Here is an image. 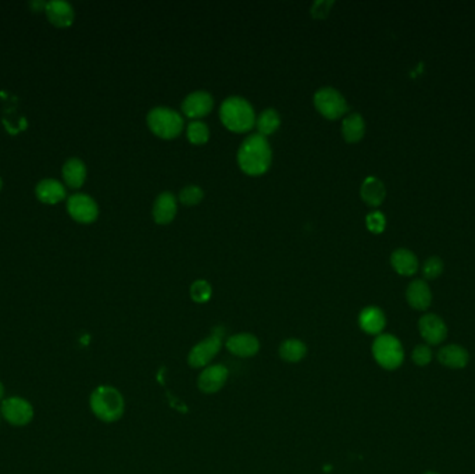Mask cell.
<instances>
[{"label":"cell","instance_id":"cell-25","mask_svg":"<svg viewBox=\"0 0 475 474\" xmlns=\"http://www.w3.org/2000/svg\"><path fill=\"white\" fill-rule=\"evenodd\" d=\"M256 123H257L259 134H262L263 137H267V135L274 134L278 130L281 124V117L276 109H266L259 116Z\"/></svg>","mask_w":475,"mask_h":474},{"label":"cell","instance_id":"cell-24","mask_svg":"<svg viewBox=\"0 0 475 474\" xmlns=\"http://www.w3.org/2000/svg\"><path fill=\"white\" fill-rule=\"evenodd\" d=\"M307 354V347L297 338L285 340L280 347V356L286 363H299Z\"/></svg>","mask_w":475,"mask_h":474},{"label":"cell","instance_id":"cell-27","mask_svg":"<svg viewBox=\"0 0 475 474\" xmlns=\"http://www.w3.org/2000/svg\"><path fill=\"white\" fill-rule=\"evenodd\" d=\"M190 298L197 303H204L211 298V285L206 280H196L190 285Z\"/></svg>","mask_w":475,"mask_h":474},{"label":"cell","instance_id":"cell-35","mask_svg":"<svg viewBox=\"0 0 475 474\" xmlns=\"http://www.w3.org/2000/svg\"><path fill=\"white\" fill-rule=\"evenodd\" d=\"M1 186H3V183H1V179H0V190H1Z\"/></svg>","mask_w":475,"mask_h":474},{"label":"cell","instance_id":"cell-26","mask_svg":"<svg viewBox=\"0 0 475 474\" xmlns=\"http://www.w3.org/2000/svg\"><path fill=\"white\" fill-rule=\"evenodd\" d=\"M187 135L192 144L194 145H200L207 142L208 137H210V130L207 127V124H204L200 120H193L190 121L187 130Z\"/></svg>","mask_w":475,"mask_h":474},{"label":"cell","instance_id":"cell-1","mask_svg":"<svg viewBox=\"0 0 475 474\" xmlns=\"http://www.w3.org/2000/svg\"><path fill=\"white\" fill-rule=\"evenodd\" d=\"M273 159V152L266 137L262 134H252L241 144L238 149L239 167L250 174L259 176L269 170Z\"/></svg>","mask_w":475,"mask_h":474},{"label":"cell","instance_id":"cell-6","mask_svg":"<svg viewBox=\"0 0 475 474\" xmlns=\"http://www.w3.org/2000/svg\"><path fill=\"white\" fill-rule=\"evenodd\" d=\"M0 416L14 427H25L34 420L35 409L28 399L11 395L0 402Z\"/></svg>","mask_w":475,"mask_h":474},{"label":"cell","instance_id":"cell-11","mask_svg":"<svg viewBox=\"0 0 475 474\" xmlns=\"http://www.w3.org/2000/svg\"><path fill=\"white\" fill-rule=\"evenodd\" d=\"M418 328L421 337L430 344V345H438L441 344L448 334L446 324L441 317L437 314H425L418 321Z\"/></svg>","mask_w":475,"mask_h":474},{"label":"cell","instance_id":"cell-20","mask_svg":"<svg viewBox=\"0 0 475 474\" xmlns=\"http://www.w3.org/2000/svg\"><path fill=\"white\" fill-rule=\"evenodd\" d=\"M392 267L402 276H413L418 270V260L409 249H397L390 256Z\"/></svg>","mask_w":475,"mask_h":474},{"label":"cell","instance_id":"cell-30","mask_svg":"<svg viewBox=\"0 0 475 474\" xmlns=\"http://www.w3.org/2000/svg\"><path fill=\"white\" fill-rule=\"evenodd\" d=\"M366 224H367V228L371 232L381 234L385 230L386 220H385V216L381 211H371L366 217Z\"/></svg>","mask_w":475,"mask_h":474},{"label":"cell","instance_id":"cell-36","mask_svg":"<svg viewBox=\"0 0 475 474\" xmlns=\"http://www.w3.org/2000/svg\"><path fill=\"white\" fill-rule=\"evenodd\" d=\"M0 419H1V416H0Z\"/></svg>","mask_w":475,"mask_h":474},{"label":"cell","instance_id":"cell-10","mask_svg":"<svg viewBox=\"0 0 475 474\" xmlns=\"http://www.w3.org/2000/svg\"><path fill=\"white\" fill-rule=\"evenodd\" d=\"M228 379V369L222 365H210L199 375L197 386L203 393L218 392Z\"/></svg>","mask_w":475,"mask_h":474},{"label":"cell","instance_id":"cell-18","mask_svg":"<svg viewBox=\"0 0 475 474\" xmlns=\"http://www.w3.org/2000/svg\"><path fill=\"white\" fill-rule=\"evenodd\" d=\"M438 359L449 369H463L469 363V354L460 345H446L439 351Z\"/></svg>","mask_w":475,"mask_h":474},{"label":"cell","instance_id":"cell-12","mask_svg":"<svg viewBox=\"0 0 475 474\" xmlns=\"http://www.w3.org/2000/svg\"><path fill=\"white\" fill-rule=\"evenodd\" d=\"M227 349L238 358H252L260 351V342L256 335L249 333L235 334L228 338Z\"/></svg>","mask_w":475,"mask_h":474},{"label":"cell","instance_id":"cell-21","mask_svg":"<svg viewBox=\"0 0 475 474\" xmlns=\"http://www.w3.org/2000/svg\"><path fill=\"white\" fill-rule=\"evenodd\" d=\"M63 179L66 184L71 188H80L87 179V167L83 160L73 158L67 160L63 166Z\"/></svg>","mask_w":475,"mask_h":474},{"label":"cell","instance_id":"cell-22","mask_svg":"<svg viewBox=\"0 0 475 474\" xmlns=\"http://www.w3.org/2000/svg\"><path fill=\"white\" fill-rule=\"evenodd\" d=\"M366 123L359 113H350L342 123V134L348 142H357L364 137Z\"/></svg>","mask_w":475,"mask_h":474},{"label":"cell","instance_id":"cell-28","mask_svg":"<svg viewBox=\"0 0 475 474\" xmlns=\"http://www.w3.org/2000/svg\"><path fill=\"white\" fill-rule=\"evenodd\" d=\"M423 272H424L425 279H428V280H435V279H438V277L442 274V272H444V262H442L439 258L432 256V258H430V259L424 263Z\"/></svg>","mask_w":475,"mask_h":474},{"label":"cell","instance_id":"cell-33","mask_svg":"<svg viewBox=\"0 0 475 474\" xmlns=\"http://www.w3.org/2000/svg\"><path fill=\"white\" fill-rule=\"evenodd\" d=\"M4 395H6V388H4V384H3L1 379H0V402L6 398Z\"/></svg>","mask_w":475,"mask_h":474},{"label":"cell","instance_id":"cell-34","mask_svg":"<svg viewBox=\"0 0 475 474\" xmlns=\"http://www.w3.org/2000/svg\"><path fill=\"white\" fill-rule=\"evenodd\" d=\"M424 474H438V473H435V472H427V473Z\"/></svg>","mask_w":475,"mask_h":474},{"label":"cell","instance_id":"cell-13","mask_svg":"<svg viewBox=\"0 0 475 474\" xmlns=\"http://www.w3.org/2000/svg\"><path fill=\"white\" fill-rule=\"evenodd\" d=\"M214 100L207 91L190 92L183 102V111L185 116L196 118L208 114L213 109Z\"/></svg>","mask_w":475,"mask_h":474},{"label":"cell","instance_id":"cell-7","mask_svg":"<svg viewBox=\"0 0 475 474\" xmlns=\"http://www.w3.org/2000/svg\"><path fill=\"white\" fill-rule=\"evenodd\" d=\"M314 104L324 117L331 120L341 117L348 110L346 99L338 90L332 87L320 88L314 94Z\"/></svg>","mask_w":475,"mask_h":474},{"label":"cell","instance_id":"cell-3","mask_svg":"<svg viewBox=\"0 0 475 474\" xmlns=\"http://www.w3.org/2000/svg\"><path fill=\"white\" fill-rule=\"evenodd\" d=\"M222 124L235 132L249 131L256 123L253 106L242 96H229L220 106Z\"/></svg>","mask_w":475,"mask_h":474},{"label":"cell","instance_id":"cell-14","mask_svg":"<svg viewBox=\"0 0 475 474\" xmlns=\"http://www.w3.org/2000/svg\"><path fill=\"white\" fill-rule=\"evenodd\" d=\"M49 21L56 27H70L74 21V8L69 1L50 0L45 7Z\"/></svg>","mask_w":475,"mask_h":474},{"label":"cell","instance_id":"cell-23","mask_svg":"<svg viewBox=\"0 0 475 474\" xmlns=\"http://www.w3.org/2000/svg\"><path fill=\"white\" fill-rule=\"evenodd\" d=\"M362 197L370 206H380L385 199L386 190L382 181L377 177H367L362 184Z\"/></svg>","mask_w":475,"mask_h":474},{"label":"cell","instance_id":"cell-5","mask_svg":"<svg viewBox=\"0 0 475 474\" xmlns=\"http://www.w3.org/2000/svg\"><path fill=\"white\" fill-rule=\"evenodd\" d=\"M373 356L381 368L386 370L397 369L404 359L400 341L390 334H380L373 342Z\"/></svg>","mask_w":475,"mask_h":474},{"label":"cell","instance_id":"cell-2","mask_svg":"<svg viewBox=\"0 0 475 474\" xmlns=\"http://www.w3.org/2000/svg\"><path fill=\"white\" fill-rule=\"evenodd\" d=\"M90 407L100 421L114 423L122 417L125 400L117 388L111 385H99L90 396Z\"/></svg>","mask_w":475,"mask_h":474},{"label":"cell","instance_id":"cell-32","mask_svg":"<svg viewBox=\"0 0 475 474\" xmlns=\"http://www.w3.org/2000/svg\"><path fill=\"white\" fill-rule=\"evenodd\" d=\"M334 4L332 0H318V1H314L313 3V7H311V14L314 17H325L329 11V7Z\"/></svg>","mask_w":475,"mask_h":474},{"label":"cell","instance_id":"cell-29","mask_svg":"<svg viewBox=\"0 0 475 474\" xmlns=\"http://www.w3.org/2000/svg\"><path fill=\"white\" fill-rule=\"evenodd\" d=\"M203 190L197 186H188L185 188H183L180 192V200L184 204H196L201 200L203 197Z\"/></svg>","mask_w":475,"mask_h":474},{"label":"cell","instance_id":"cell-17","mask_svg":"<svg viewBox=\"0 0 475 474\" xmlns=\"http://www.w3.org/2000/svg\"><path fill=\"white\" fill-rule=\"evenodd\" d=\"M406 298L409 305L417 310H427L432 302L430 286L421 280H416L407 286Z\"/></svg>","mask_w":475,"mask_h":474},{"label":"cell","instance_id":"cell-8","mask_svg":"<svg viewBox=\"0 0 475 474\" xmlns=\"http://www.w3.org/2000/svg\"><path fill=\"white\" fill-rule=\"evenodd\" d=\"M221 345H222L221 334L217 333V331H214V334H211L206 340L197 342L190 349V355H188V363H190V368H193V369H201L203 368L204 369V368L210 366L213 359L218 355Z\"/></svg>","mask_w":475,"mask_h":474},{"label":"cell","instance_id":"cell-31","mask_svg":"<svg viewBox=\"0 0 475 474\" xmlns=\"http://www.w3.org/2000/svg\"><path fill=\"white\" fill-rule=\"evenodd\" d=\"M432 361V352L427 345H418L413 351V362L417 366H427Z\"/></svg>","mask_w":475,"mask_h":474},{"label":"cell","instance_id":"cell-15","mask_svg":"<svg viewBox=\"0 0 475 474\" xmlns=\"http://www.w3.org/2000/svg\"><path fill=\"white\" fill-rule=\"evenodd\" d=\"M178 206L177 199L171 192H163L160 193L153 204V218L159 224H167L174 220L177 214Z\"/></svg>","mask_w":475,"mask_h":474},{"label":"cell","instance_id":"cell-16","mask_svg":"<svg viewBox=\"0 0 475 474\" xmlns=\"http://www.w3.org/2000/svg\"><path fill=\"white\" fill-rule=\"evenodd\" d=\"M359 324L364 333L378 337L386 324L385 314L380 307L369 306L362 310L359 316Z\"/></svg>","mask_w":475,"mask_h":474},{"label":"cell","instance_id":"cell-19","mask_svg":"<svg viewBox=\"0 0 475 474\" xmlns=\"http://www.w3.org/2000/svg\"><path fill=\"white\" fill-rule=\"evenodd\" d=\"M35 193L41 202L48 203V204H55V203L62 202L66 197V188L62 183L48 179V180H42L36 186Z\"/></svg>","mask_w":475,"mask_h":474},{"label":"cell","instance_id":"cell-4","mask_svg":"<svg viewBox=\"0 0 475 474\" xmlns=\"http://www.w3.org/2000/svg\"><path fill=\"white\" fill-rule=\"evenodd\" d=\"M148 125L152 130V132L156 134L157 137L170 139L181 134L184 128V118L174 109L157 106L149 111Z\"/></svg>","mask_w":475,"mask_h":474},{"label":"cell","instance_id":"cell-9","mask_svg":"<svg viewBox=\"0 0 475 474\" xmlns=\"http://www.w3.org/2000/svg\"><path fill=\"white\" fill-rule=\"evenodd\" d=\"M70 216L78 223H92L99 216V207L95 200L85 193H76L67 202Z\"/></svg>","mask_w":475,"mask_h":474}]
</instances>
